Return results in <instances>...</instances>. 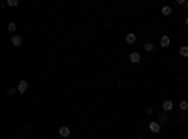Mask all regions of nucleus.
<instances>
[{
    "instance_id": "nucleus-1",
    "label": "nucleus",
    "mask_w": 188,
    "mask_h": 139,
    "mask_svg": "<svg viewBox=\"0 0 188 139\" xmlns=\"http://www.w3.org/2000/svg\"><path fill=\"white\" fill-rule=\"evenodd\" d=\"M149 130H151L152 134H160V130H162V124H160L158 120H151V122H149Z\"/></svg>"
},
{
    "instance_id": "nucleus-2",
    "label": "nucleus",
    "mask_w": 188,
    "mask_h": 139,
    "mask_svg": "<svg viewBox=\"0 0 188 139\" xmlns=\"http://www.w3.org/2000/svg\"><path fill=\"white\" fill-rule=\"evenodd\" d=\"M173 107H175V103H173L171 100H164V102H162V111H164V113L173 111Z\"/></svg>"
},
{
    "instance_id": "nucleus-3",
    "label": "nucleus",
    "mask_w": 188,
    "mask_h": 139,
    "mask_svg": "<svg viewBox=\"0 0 188 139\" xmlns=\"http://www.w3.org/2000/svg\"><path fill=\"white\" fill-rule=\"evenodd\" d=\"M27 90H28V83H27V81H19L17 92H19V94H27Z\"/></svg>"
},
{
    "instance_id": "nucleus-4",
    "label": "nucleus",
    "mask_w": 188,
    "mask_h": 139,
    "mask_svg": "<svg viewBox=\"0 0 188 139\" xmlns=\"http://www.w3.org/2000/svg\"><path fill=\"white\" fill-rule=\"evenodd\" d=\"M12 45H13V47H21V45H23V38L17 36V34H13V36H12Z\"/></svg>"
},
{
    "instance_id": "nucleus-5",
    "label": "nucleus",
    "mask_w": 188,
    "mask_h": 139,
    "mask_svg": "<svg viewBox=\"0 0 188 139\" xmlns=\"http://www.w3.org/2000/svg\"><path fill=\"white\" fill-rule=\"evenodd\" d=\"M59 135H60L62 139H66V137H70V128H68V126H62L60 130H59Z\"/></svg>"
},
{
    "instance_id": "nucleus-6",
    "label": "nucleus",
    "mask_w": 188,
    "mask_h": 139,
    "mask_svg": "<svg viewBox=\"0 0 188 139\" xmlns=\"http://www.w3.org/2000/svg\"><path fill=\"white\" fill-rule=\"evenodd\" d=\"M130 60H132V64H137V62H141V55L139 53H130Z\"/></svg>"
},
{
    "instance_id": "nucleus-7",
    "label": "nucleus",
    "mask_w": 188,
    "mask_h": 139,
    "mask_svg": "<svg viewBox=\"0 0 188 139\" xmlns=\"http://www.w3.org/2000/svg\"><path fill=\"white\" fill-rule=\"evenodd\" d=\"M169 43H171V38L169 36H162L160 38V45L162 47H169Z\"/></svg>"
},
{
    "instance_id": "nucleus-8",
    "label": "nucleus",
    "mask_w": 188,
    "mask_h": 139,
    "mask_svg": "<svg viewBox=\"0 0 188 139\" xmlns=\"http://www.w3.org/2000/svg\"><path fill=\"white\" fill-rule=\"evenodd\" d=\"M136 40H137V36L134 34V32H130V34L126 36V43H130V45H134V43H136Z\"/></svg>"
},
{
    "instance_id": "nucleus-9",
    "label": "nucleus",
    "mask_w": 188,
    "mask_h": 139,
    "mask_svg": "<svg viewBox=\"0 0 188 139\" xmlns=\"http://www.w3.org/2000/svg\"><path fill=\"white\" fill-rule=\"evenodd\" d=\"M171 12H173V8H171V6H164V8H162V15H165V17H169V15H171Z\"/></svg>"
},
{
    "instance_id": "nucleus-10",
    "label": "nucleus",
    "mask_w": 188,
    "mask_h": 139,
    "mask_svg": "<svg viewBox=\"0 0 188 139\" xmlns=\"http://www.w3.org/2000/svg\"><path fill=\"white\" fill-rule=\"evenodd\" d=\"M179 53H181V57H184V58H188V45H183V47L179 49Z\"/></svg>"
},
{
    "instance_id": "nucleus-11",
    "label": "nucleus",
    "mask_w": 188,
    "mask_h": 139,
    "mask_svg": "<svg viewBox=\"0 0 188 139\" xmlns=\"http://www.w3.org/2000/svg\"><path fill=\"white\" fill-rule=\"evenodd\" d=\"M156 120H158L160 124H162V122H165V120H168V113H160V115H158V119H156Z\"/></svg>"
},
{
    "instance_id": "nucleus-12",
    "label": "nucleus",
    "mask_w": 188,
    "mask_h": 139,
    "mask_svg": "<svg viewBox=\"0 0 188 139\" xmlns=\"http://www.w3.org/2000/svg\"><path fill=\"white\" fill-rule=\"evenodd\" d=\"M179 107H181V111H183V113H184V111H186V109H188V102H186V100H183V102H181V103H179Z\"/></svg>"
},
{
    "instance_id": "nucleus-13",
    "label": "nucleus",
    "mask_w": 188,
    "mask_h": 139,
    "mask_svg": "<svg viewBox=\"0 0 188 139\" xmlns=\"http://www.w3.org/2000/svg\"><path fill=\"white\" fill-rule=\"evenodd\" d=\"M6 6H12V8H15V6H19V0H6Z\"/></svg>"
},
{
    "instance_id": "nucleus-14",
    "label": "nucleus",
    "mask_w": 188,
    "mask_h": 139,
    "mask_svg": "<svg viewBox=\"0 0 188 139\" xmlns=\"http://www.w3.org/2000/svg\"><path fill=\"white\" fill-rule=\"evenodd\" d=\"M6 94H8V96H15V94H17V89H6Z\"/></svg>"
},
{
    "instance_id": "nucleus-15",
    "label": "nucleus",
    "mask_w": 188,
    "mask_h": 139,
    "mask_svg": "<svg viewBox=\"0 0 188 139\" xmlns=\"http://www.w3.org/2000/svg\"><path fill=\"white\" fill-rule=\"evenodd\" d=\"M15 28H17V26H15V23H8V30L12 32V34H13V32H15Z\"/></svg>"
},
{
    "instance_id": "nucleus-16",
    "label": "nucleus",
    "mask_w": 188,
    "mask_h": 139,
    "mask_svg": "<svg viewBox=\"0 0 188 139\" xmlns=\"http://www.w3.org/2000/svg\"><path fill=\"white\" fill-rule=\"evenodd\" d=\"M143 47H145V51H152V49H154V45H152V43H149V41H147V43L143 45Z\"/></svg>"
},
{
    "instance_id": "nucleus-17",
    "label": "nucleus",
    "mask_w": 188,
    "mask_h": 139,
    "mask_svg": "<svg viewBox=\"0 0 188 139\" xmlns=\"http://www.w3.org/2000/svg\"><path fill=\"white\" fill-rule=\"evenodd\" d=\"M152 111H154L152 107H147V109H145V113H147V115H152Z\"/></svg>"
},
{
    "instance_id": "nucleus-18",
    "label": "nucleus",
    "mask_w": 188,
    "mask_h": 139,
    "mask_svg": "<svg viewBox=\"0 0 188 139\" xmlns=\"http://www.w3.org/2000/svg\"><path fill=\"white\" fill-rule=\"evenodd\" d=\"M183 8H184V9H188V0H184V4H183Z\"/></svg>"
},
{
    "instance_id": "nucleus-19",
    "label": "nucleus",
    "mask_w": 188,
    "mask_h": 139,
    "mask_svg": "<svg viewBox=\"0 0 188 139\" xmlns=\"http://www.w3.org/2000/svg\"><path fill=\"white\" fill-rule=\"evenodd\" d=\"M184 23H186V26H188V17H186V19H184Z\"/></svg>"
},
{
    "instance_id": "nucleus-20",
    "label": "nucleus",
    "mask_w": 188,
    "mask_h": 139,
    "mask_svg": "<svg viewBox=\"0 0 188 139\" xmlns=\"http://www.w3.org/2000/svg\"><path fill=\"white\" fill-rule=\"evenodd\" d=\"M139 139H145V137H139Z\"/></svg>"
},
{
    "instance_id": "nucleus-21",
    "label": "nucleus",
    "mask_w": 188,
    "mask_h": 139,
    "mask_svg": "<svg viewBox=\"0 0 188 139\" xmlns=\"http://www.w3.org/2000/svg\"><path fill=\"white\" fill-rule=\"evenodd\" d=\"M186 92H188V90H186Z\"/></svg>"
}]
</instances>
